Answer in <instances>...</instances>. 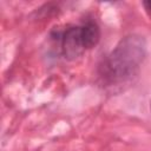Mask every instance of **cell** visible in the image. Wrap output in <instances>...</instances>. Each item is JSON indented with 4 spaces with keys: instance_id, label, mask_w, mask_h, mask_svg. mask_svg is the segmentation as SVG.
<instances>
[{
    "instance_id": "obj_4",
    "label": "cell",
    "mask_w": 151,
    "mask_h": 151,
    "mask_svg": "<svg viewBox=\"0 0 151 151\" xmlns=\"http://www.w3.org/2000/svg\"><path fill=\"white\" fill-rule=\"evenodd\" d=\"M143 5H144V7H145V9H146L147 12H151V0H146V1H144Z\"/></svg>"
},
{
    "instance_id": "obj_3",
    "label": "cell",
    "mask_w": 151,
    "mask_h": 151,
    "mask_svg": "<svg viewBox=\"0 0 151 151\" xmlns=\"http://www.w3.org/2000/svg\"><path fill=\"white\" fill-rule=\"evenodd\" d=\"M81 29V37L84 41V46L86 50L93 48L100 40V28L97 22L88 20L80 25Z\"/></svg>"
},
{
    "instance_id": "obj_1",
    "label": "cell",
    "mask_w": 151,
    "mask_h": 151,
    "mask_svg": "<svg viewBox=\"0 0 151 151\" xmlns=\"http://www.w3.org/2000/svg\"><path fill=\"white\" fill-rule=\"evenodd\" d=\"M146 57V40L139 34L125 35L98 67L104 86H120L130 83L139 72Z\"/></svg>"
},
{
    "instance_id": "obj_2",
    "label": "cell",
    "mask_w": 151,
    "mask_h": 151,
    "mask_svg": "<svg viewBox=\"0 0 151 151\" xmlns=\"http://www.w3.org/2000/svg\"><path fill=\"white\" fill-rule=\"evenodd\" d=\"M57 40H59L63 57L67 60H74L86 51L80 26H67L63 32L58 33Z\"/></svg>"
}]
</instances>
